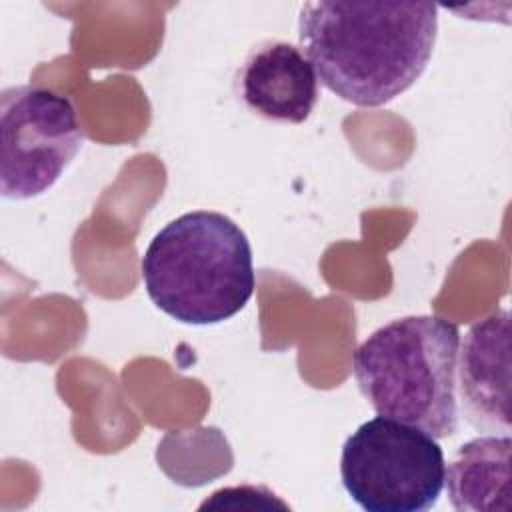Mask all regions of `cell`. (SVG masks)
Returning a JSON list of instances; mask_svg holds the SVG:
<instances>
[{
  "mask_svg": "<svg viewBox=\"0 0 512 512\" xmlns=\"http://www.w3.org/2000/svg\"><path fill=\"white\" fill-rule=\"evenodd\" d=\"M438 36L432 2H304L298 40L318 80L338 98L376 108L424 74Z\"/></svg>",
  "mask_w": 512,
  "mask_h": 512,
  "instance_id": "obj_1",
  "label": "cell"
},
{
  "mask_svg": "<svg viewBox=\"0 0 512 512\" xmlns=\"http://www.w3.org/2000/svg\"><path fill=\"white\" fill-rule=\"evenodd\" d=\"M510 434H484L452 456L444 484L460 510H510Z\"/></svg>",
  "mask_w": 512,
  "mask_h": 512,
  "instance_id": "obj_8",
  "label": "cell"
},
{
  "mask_svg": "<svg viewBox=\"0 0 512 512\" xmlns=\"http://www.w3.org/2000/svg\"><path fill=\"white\" fill-rule=\"evenodd\" d=\"M456 388L462 416L488 434L510 432V312L470 326L458 346Z\"/></svg>",
  "mask_w": 512,
  "mask_h": 512,
  "instance_id": "obj_6",
  "label": "cell"
},
{
  "mask_svg": "<svg viewBox=\"0 0 512 512\" xmlns=\"http://www.w3.org/2000/svg\"><path fill=\"white\" fill-rule=\"evenodd\" d=\"M444 476L438 440L386 416L360 424L342 446V484L368 512H426L438 504Z\"/></svg>",
  "mask_w": 512,
  "mask_h": 512,
  "instance_id": "obj_4",
  "label": "cell"
},
{
  "mask_svg": "<svg viewBox=\"0 0 512 512\" xmlns=\"http://www.w3.org/2000/svg\"><path fill=\"white\" fill-rule=\"evenodd\" d=\"M82 128L68 96L20 84L0 94V194L30 200L48 192L76 158Z\"/></svg>",
  "mask_w": 512,
  "mask_h": 512,
  "instance_id": "obj_5",
  "label": "cell"
},
{
  "mask_svg": "<svg viewBox=\"0 0 512 512\" xmlns=\"http://www.w3.org/2000/svg\"><path fill=\"white\" fill-rule=\"evenodd\" d=\"M236 92L256 116L302 124L318 102V76L304 52L284 40L250 48L236 74Z\"/></svg>",
  "mask_w": 512,
  "mask_h": 512,
  "instance_id": "obj_7",
  "label": "cell"
},
{
  "mask_svg": "<svg viewBox=\"0 0 512 512\" xmlns=\"http://www.w3.org/2000/svg\"><path fill=\"white\" fill-rule=\"evenodd\" d=\"M460 332L442 316L414 314L374 330L352 354V374L378 416L448 438L458 430Z\"/></svg>",
  "mask_w": 512,
  "mask_h": 512,
  "instance_id": "obj_3",
  "label": "cell"
},
{
  "mask_svg": "<svg viewBox=\"0 0 512 512\" xmlns=\"http://www.w3.org/2000/svg\"><path fill=\"white\" fill-rule=\"evenodd\" d=\"M140 270L152 304L192 326L236 316L256 288L248 236L214 210H192L160 228Z\"/></svg>",
  "mask_w": 512,
  "mask_h": 512,
  "instance_id": "obj_2",
  "label": "cell"
}]
</instances>
